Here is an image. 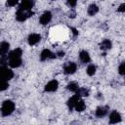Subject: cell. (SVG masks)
<instances>
[{
  "mask_svg": "<svg viewBox=\"0 0 125 125\" xmlns=\"http://www.w3.org/2000/svg\"><path fill=\"white\" fill-rule=\"evenodd\" d=\"M15 107H16L15 103L12 100H5L2 103V105H1V108H0V111H1L2 116L6 117V116L11 115L14 112Z\"/></svg>",
  "mask_w": 125,
  "mask_h": 125,
  "instance_id": "6da1fadb",
  "label": "cell"
},
{
  "mask_svg": "<svg viewBox=\"0 0 125 125\" xmlns=\"http://www.w3.org/2000/svg\"><path fill=\"white\" fill-rule=\"evenodd\" d=\"M32 16H33L32 11H25V10H21V9L18 8V10L16 12V20L20 22L25 21L27 19H29Z\"/></svg>",
  "mask_w": 125,
  "mask_h": 125,
  "instance_id": "7a4b0ae2",
  "label": "cell"
},
{
  "mask_svg": "<svg viewBox=\"0 0 125 125\" xmlns=\"http://www.w3.org/2000/svg\"><path fill=\"white\" fill-rule=\"evenodd\" d=\"M14 77V71L6 65H0V78L5 80H11Z\"/></svg>",
  "mask_w": 125,
  "mask_h": 125,
  "instance_id": "3957f363",
  "label": "cell"
},
{
  "mask_svg": "<svg viewBox=\"0 0 125 125\" xmlns=\"http://www.w3.org/2000/svg\"><path fill=\"white\" fill-rule=\"evenodd\" d=\"M77 70V64L73 62H67L63 65V72L66 75H71L74 74Z\"/></svg>",
  "mask_w": 125,
  "mask_h": 125,
  "instance_id": "277c9868",
  "label": "cell"
},
{
  "mask_svg": "<svg viewBox=\"0 0 125 125\" xmlns=\"http://www.w3.org/2000/svg\"><path fill=\"white\" fill-rule=\"evenodd\" d=\"M56 58H57L56 54L53 53L49 49H43L41 51V53H40V61L41 62H45L47 60H54Z\"/></svg>",
  "mask_w": 125,
  "mask_h": 125,
  "instance_id": "5b68a950",
  "label": "cell"
},
{
  "mask_svg": "<svg viewBox=\"0 0 125 125\" xmlns=\"http://www.w3.org/2000/svg\"><path fill=\"white\" fill-rule=\"evenodd\" d=\"M59 88V81L56 80V79H53V80H50L44 87V92H47V93H54L58 90Z\"/></svg>",
  "mask_w": 125,
  "mask_h": 125,
  "instance_id": "8992f818",
  "label": "cell"
},
{
  "mask_svg": "<svg viewBox=\"0 0 125 125\" xmlns=\"http://www.w3.org/2000/svg\"><path fill=\"white\" fill-rule=\"evenodd\" d=\"M52 17H53V15L50 11H45L39 18V23L42 24V25L48 24L52 21Z\"/></svg>",
  "mask_w": 125,
  "mask_h": 125,
  "instance_id": "52a82bcc",
  "label": "cell"
},
{
  "mask_svg": "<svg viewBox=\"0 0 125 125\" xmlns=\"http://www.w3.org/2000/svg\"><path fill=\"white\" fill-rule=\"evenodd\" d=\"M41 41V35L39 33H30L27 36V43L30 46H34Z\"/></svg>",
  "mask_w": 125,
  "mask_h": 125,
  "instance_id": "ba28073f",
  "label": "cell"
},
{
  "mask_svg": "<svg viewBox=\"0 0 125 125\" xmlns=\"http://www.w3.org/2000/svg\"><path fill=\"white\" fill-rule=\"evenodd\" d=\"M109 123L110 124H116V123H119L122 121V117H121V114L117 111V110H112L110 113H109Z\"/></svg>",
  "mask_w": 125,
  "mask_h": 125,
  "instance_id": "9c48e42d",
  "label": "cell"
},
{
  "mask_svg": "<svg viewBox=\"0 0 125 125\" xmlns=\"http://www.w3.org/2000/svg\"><path fill=\"white\" fill-rule=\"evenodd\" d=\"M34 4H35L34 0H21V2L20 3L19 9L25 10V11H31V9L34 7Z\"/></svg>",
  "mask_w": 125,
  "mask_h": 125,
  "instance_id": "30bf717a",
  "label": "cell"
},
{
  "mask_svg": "<svg viewBox=\"0 0 125 125\" xmlns=\"http://www.w3.org/2000/svg\"><path fill=\"white\" fill-rule=\"evenodd\" d=\"M108 112V106L107 105H100L97 107L96 111H95V115L98 118H103L104 117Z\"/></svg>",
  "mask_w": 125,
  "mask_h": 125,
  "instance_id": "8fae6325",
  "label": "cell"
},
{
  "mask_svg": "<svg viewBox=\"0 0 125 125\" xmlns=\"http://www.w3.org/2000/svg\"><path fill=\"white\" fill-rule=\"evenodd\" d=\"M81 97L78 95V94H74L73 96H71L68 100H67V102H66V105H67V107H68V109L71 111V110H73V108H74V105H75V104H76V102L80 99Z\"/></svg>",
  "mask_w": 125,
  "mask_h": 125,
  "instance_id": "7c38bea8",
  "label": "cell"
},
{
  "mask_svg": "<svg viewBox=\"0 0 125 125\" xmlns=\"http://www.w3.org/2000/svg\"><path fill=\"white\" fill-rule=\"evenodd\" d=\"M8 59H21L22 57V50L21 48H16L13 51H11L7 55Z\"/></svg>",
  "mask_w": 125,
  "mask_h": 125,
  "instance_id": "4fadbf2b",
  "label": "cell"
},
{
  "mask_svg": "<svg viewBox=\"0 0 125 125\" xmlns=\"http://www.w3.org/2000/svg\"><path fill=\"white\" fill-rule=\"evenodd\" d=\"M78 57H79V60H80V62H81L82 63H88V62H90V61H91L90 55H89V53H88L86 50H81V51L79 52Z\"/></svg>",
  "mask_w": 125,
  "mask_h": 125,
  "instance_id": "5bb4252c",
  "label": "cell"
},
{
  "mask_svg": "<svg viewBox=\"0 0 125 125\" xmlns=\"http://www.w3.org/2000/svg\"><path fill=\"white\" fill-rule=\"evenodd\" d=\"M112 47V42L109 40V39H104L101 43H100V49L102 51H107V50H110Z\"/></svg>",
  "mask_w": 125,
  "mask_h": 125,
  "instance_id": "9a60e30c",
  "label": "cell"
},
{
  "mask_svg": "<svg viewBox=\"0 0 125 125\" xmlns=\"http://www.w3.org/2000/svg\"><path fill=\"white\" fill-rule=\"evenodd\" d=\"M10 50V43L7 41H2L0 43V56H5Z\"/></svg>",
  "mask_w": 125,
  "mask_h": 125,
  "instance_id": "2e32d148",
  "label": "cell"
},
{
  "mask_svg": "<svg viewBox=\"0 0 125 125\" xmlns=\"http://www.w3.org/2000/svg\"><path fill=\"white\" fill-rule=\"evenodd\" d=\"M98 12H99V7H98V5H97V4L93 3V4H90V5L88 6L87 13H88V15H89L90 17L95 16L96 14H98Z\"/></svg>",
  "mask_w": 125,
  "mask_h": 125,
  "instance_id": "e0dca14e",
  "label": "cell"
},
{
  "mask_svg": "<svg viewBox=\"0 0 125 125\" xmlns=\"http://www.w3.org/2000/svg\"><path fill=\"white\" fill-rule=\"evenodd\" d=\"M85 108H86V104H85V102L80 98V99L76 102V104H75L73 109H75V110L78 111V112H81V111H83Z\"/></svg>",
  "mask_w": 125,
  "mask_h": 125,
  "instance_id": "ac0fdd59",
  "label": "cell"
},
{
  "mask_svg": "<svg viewBox=\"0 0 125 125\" xmlns=\"http://www.w3.org/2000/svg\"><path fill=\"white\" fill-rule=\"evenodd\" d=\"M78 88H79V85L76 82H74V81H71V82H69L66 85V89L68 91H70V92H73V93H76V91L78 90Z\"/></svg>",
  "mask_w": 125,
  "mask_h": 125,
  "instance_id": "d6986e66",
  "label": "cell"
},
{
  "mask_svg": "<svg viewBox=\"0 0 125 125\" xmlns=\"http://www.w3.org/2000/svg\"><path fill=\"white\" fill-rule=\"evenodd\" d=\"M96 71H97V66H96L95 64H93V63L89 64V65L87 66V68H86V73H87L89 76L95 75Z\"/></svg>",
  "mask_w": 125,
  "mask_h": 125,
  "instance_id": "ffe728a7",
  "label": "cell"
},
{
  "mask_svg": "<svg viewBox=\"0 0 125 125\" xmlns=\"http://www.w3.org/2000/svg\"><path fill=\"white\" fill-rule=\"evenodd\" d=\"M76 94H78L80 97H88L89 96V90L84 87H79L76 91Z\"/></svg>",
  "mask_w": 125,
  "mask_h": 125,
  "instance_id": "44dd1931",
  "label": "cell"
},
{
  "mask_svg": "<svg viewBox=\"0 0 125 125\" xmlns=\"http://www.w3.org/2000/svg\"><path fill=\"white\" fill-rule=\"evenodd\" d=\"M9 88V83H8V80H5V79H1L0 78V92L2 91H5Z\"/></svg>",
  "mask_w": 125,
  "mask_h": 125,
  "instance_id": "7402d4cb",
  "label": "cell"
},
{
  "mask_svg": "<svg viewBox=\"0 0 125 125\" xmlns=\"http://www.w3.org/2000/svg\"><path fill=\"white\" fill-rule=\"evenodd\" d=\"M118 73L121 76H124V74H125V62H122L119 64V66H118Z\"/></svg>",
  "mask_w": 125,
  "mask_h": 125,
  "instance_id": "603a6c76",
  "label": "cell"
},
{
  "mask_svg": "<svg viewBox=\"0 0 125 125\" xmlns=\"http://www.w3.org/2000/svg\"><path fill=\"white\" fill-rule=\"evenodd\" d=\"M7 64H8V57H7V55L0 56V65H7Z\"/></svg>",
  "mask_w": 125,
  "mask_h": 125,
  "instance_id": "cb8c5ba5",
  "label": "cell"
},
{
  "mask_svg": "<svg viewBox=\"0 0 125 125\" xmlns=\"http://www.w3.org/2000/svg\"><path fill=\"white\" fill-rule=\"evenodd\" d=\"M19 0H6V6L11 8V7H14L18 4Z\"/></svg>",
  "mask_w": 125,
  "mask_h": 125,
  "instance_id": "d4e9b609",
  "label": "cell"
},
{
  "mask_svg": "<svg viewBox=\"0 0 125 125\" xmlns=\"http://www.w3.org/2000/svg\"><path fill=\"white\" fill-rule=\"evenodd\" d=\"M66 4L70 8H74L77 4V0H66Z\"/></svg>",
  "mask_w": 125,
  "mask_h": 125,
  "instance_id": "484cf974",
  "label": "cell"
},
{
  "mask_svg": "<svg viewBox=\"0 0 125 125\" xmlns=\"http://www.w3.org/2000/svg\"><path fill=\"white\" fill-rule=\"evenodd\" d=\"M117 12H119V13H124V12H125V4H124V3H122V4L118 7Z\"/></svg>",
  "mask_w": 125,
  "mask_h": 125,
  "instance_id": "4316f807",
  "label": "cell"
},
{
  "mask_svg": "<svg viewBox=\"0 0 125 125\" xmlns=\"http://www.w3.org/2000/svg\"><path fill=\"white\" fill-rule=\"evenodd\" d=\"M64 55H65V53H64V51H62V50H60V51H58V52L56 53V56L59 57V58H62V57H64Z\"/></svg>",
  "mask_w": 125,
  "mask_h": 125,
  "instance_id": "83f0119b",
  "label": "cell"
},
{
  "mask_svg": "<svg viewBox=\"0 0 125 125\" xmlns=\"http://www.w3.org/2000/svg\"><path fill=\"white\" fill-rule=\"evenodd\" d=\"M70 30H71V32H72V34H73V36H74V37H76V36L78 35V31H77V29H76V28L71 27V28H70Z\"/></svg>",
  "mask_w": 125,
  "mask_h": 125,
  "instance_id": "f1b7e54d",
  "label": "cell"
},
{
  "mask_svg": "<svg viewBox=\"0 0 125 125\" xmlns=\"http://www.w3.org/2000/svg\"><path fill=\"white\" fill-rule=\"evenodd\" d=\"M75 16H76V13H75L73 10H71V11L69 12V14H68V17H69V18H71V19H74V18H75Z\"/></svg>",
  "mask_w": 125,
  "mask_h": 125,
  "instance_id": "f546056e",
  "label": "cell"
},
{
  "mask_svg": "<svg viewBox=\"0 0 125 125\" xmlns=\"http://www.w3.org/2000/svg\"><path fill=\"white\" fill-rule=\"evenodd\" d=\"M52 1H56V0H52Z\"/></svg>",
  "mask_w": 125,
  "mask_h": 125,
  "instance_id": "4dcf8cb0",
  "label": "cell"
},
{
  "mask_svg": "<svg viewBox=\"0 0 125 125\" xmlns=\"http://www.w3.org/2000/svg\"><path fill=\"white\" fill-rule=\"evenodd\" d=\"M0 33H1V30H0Z\"/></svg>",
  "mask_w": 125,
  "mask_h": 125,
  "instance_id": "1f68e13d",
  "label": "cell"
}]
</instances>
